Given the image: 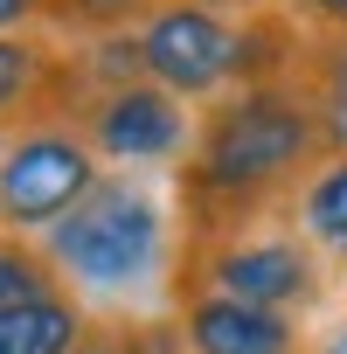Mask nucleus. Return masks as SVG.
I'll return each instance as SVG.
<instances>
[{"label": "nucleus", "instance_id": "nucleus-1", "mask_svg": "<svg viewBox=\"0 0 347 354\" xmlns=\"http://www.w3.org/2000/svg\"><path fill=\"white\" fill-rule=\"evenodd\" d=\"M49 257L84 285V292H132L153 285L167 264V209L139 181H97L56 230Z\"/></svg>", "mask_w": 347, "mask_h": 354}, {"label": "nucleus", "instance_id": "nucleus-2", "mask_svg": "<svg viewBox=\"0 0 347 354\" xmlns=\"http://www.w3.org/2000/svg\"><path fill=\"white\" fill-rule=\"evenodd\" d=\"M312 139H319V118L292 91H243L202 132V188L223 202H250L285 181L312 153Z\"/></svg>", "mask_w": 347, "mask_h": 354}, {"label": "nucleus", "instance_id": "nucleus-3", "mask_svg": "<svg viewBox=\"0 0 347 354\" xmlns=\"http://www.w3.org/2000/svg\"><path fill=\"white\" fill-rule=\"evenodd\" d=\"M97 188L91 146L70 132H28L0 160V223L15 230H56L84 195Z\"/></svg>", "mask_w": 347, "mask_h": 354}, {"label": "nucleus", "instance_id": "nucleus-4", "mask_svg": "<svg viewBox=\"0 0 347 354\" xmlns=\"http://www.w3.org/2000/svg\"><path fill=\"white\" fill-rule=\"evenodd\" d=\"M236 28L202 8V0H181V8H160L139 35V63H146V84L174 91V97H209L229 70H236Z\"/></svg>", "mask_w": 347, "mask_h": 354}, {"label": "nucleus", "instance_id": "nucleus-5", "mask_svg": "<svg viewBox=\"0 0 347 354\" xmlns=\"http://www.w3.org/2000/svg\"><path fill=\"white\" fill-rule=\"evenodd\" d=\"M209 292L264 313H299L319 299V264L299 236H236L209 257Z\"/></svg>", "mask_w": 347, "mask_h": 354}, {"label": "nucleus", "instance_id": "nucleus-6", "mask_svg": "<svg viewBox=\"0 0 347 354\" xmlns=\"http://www.w3.org/2000/svg\"><path fill=\"white\" fill-rule=\"evenodd\" d=\"M181 340L188 354H299V326L292 313H264L223 292H195L181 313Z\"/></svg>", "mask_w": 347, "mask_h": 354}, {"label": "nucleus", "instance_id": "nucleus-7", "mask_svg": "<svg viewBox=\"0 0 347 354\" xmlns=\"http://www.w3.org/2000/svg\"><path fill=\"white\" fill-rule=\"evenodd\" d=\"M181 139H188L181 97L160 91V84H146V77L125 84V91H111L104 111H97V146L111 160H167Z\"/></svg>", "mask_w": 347, "mask_h": 354}, {"label": "nucleus", "instance_id": "nucleus-8", "mask_svg": "<svg viewBox=\"0 0 347 354\" xmlns=\"http://www.w3.org/2000/svg\"><path fill=\"white\" fill-rule=\"evenodd\" d=\"M84 306L56 285V292H42V299H28V306H15V313H0V354H77L84 347Z\"/></svg>", "mask_w": 347, "mask_h": 354}, {"label": "nucleus", "instance_id": "nucleus-9", "mask_svg": "<svg viewBox=\"0 0 347 354\" xmlns=\"http://www.w3.org/2000/svg\"><path fill=\"white\" fill-rule=\"evenodd\" d=\"M299 230H306V243L347 257V153L326 160L312 181H306V195H299Z\"/></svg>", "mask_w": 347, "mask_h": 354}, {"label": "nucleus", "instance_id": "nucleus-10", "mask_svg": "<svg viewBox=\"0 0 347 354\" xmlns=\"http://www.w3.org/2000/svg\"><path fill=\"white\" fill-rule=\"evenodd\" d=\"M42 292H56V278H49L28 250L0 243V313H15V306H28V299H42Z\"/></svg>", "mask_w": 347, "mask_h": 354}, {"label": "nucleus", "instance_id": "nucleus-11", "mask_svg": "<svg viewBox=\"0 0 347 354\" xmlns=\"http://www.w3.org/2000/svg\"><path fill=\"white\" fill-rule=\"evenodd\" d=\"M319 132L347 153V49H340L333 70H326V91H319Z\"/></svg>", "mask_w": 347, "mask_h": 354}, {"label": "nucleus", "instance_id": "nucleus-12", "mask_svg": "<svg viewBox=\"0 0 347 354\" xmlns=\"http://www.w3.org/2000/svg\"><path fill=\"white\" fill-rule=\"evenodd\" d=\"M35 84V49L28 42H8V35H0V111H8L21 91Z\"/></svg>", "mask_w": 347, "mask_h": 354}, {"label": "nucleus", "instance_id": "nucleus-13", "mask_svg": "<svg viewBox=\"0 0 347 354\" xmlns=\"http://www.w3.org/2000/svg\"><path fill=\"white\" fill-rule=\"evenodd\" d=\"M77 354H146V347H139V340H125V333H97V326H91Z\"/></svg>", "mask_w": 347, "mask_h": 354}, {"label": "nucleus", "instance_id": "nucleus-14", "mask_svg": "<svg viewBox=\"0 0 347 354\" xmlns=\"http://www.w3.org/2000/svg\"><path fill=\"white\" fill-rule=\"evenodd\" d=\"M77 8H84V15H97V21H104V15H125V8H132V0H77Z\"/></svg>", "mask_w": 347, "mask_h": 354}, {"label": "nucleus", "instance_id": "nucleus-15", "mask_svg": "<svg viewBox=\"0 0 347 354\" xmlns=\"http://www.w3.org/2000/svg\"><path fill=\"white\" fill-rule=\"evenodd\" d=\"M28 8H35V0H0V28H15V21H21Z\"/></svg>", "mask_w": 347, "mask_h": 354}, {"label": "nucleus", "instance_id": "nucleus-16", "mask_svg": "<svg viewBox=\"0 0 347 354\" xmlns=\"http://www.w3.org/2000/svg\"><path fill=\"white\" fill-rule=\"evenodd\" d=\"M312 8H319L326 21H340V28H347V0H312Z\"/></svg>", "mask_w": 347, "mask_h": 354}, {"label": "nucleus", "instance_id": "nucleus-17", "mask_svg": "<svg viewBox=\"0 0 347 354\" xmlns=\"http://www.w3.org/2000/svg\"><path fill=\"white\" fill-rule=\"evenodd\" d=\"M319 354H347V326H333V333L319 340Z\"/></svg>", "mask_w": 347, "mask_h": 354}]
</instances>
